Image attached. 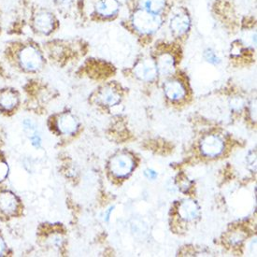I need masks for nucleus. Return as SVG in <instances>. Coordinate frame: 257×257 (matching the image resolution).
I'll list each match as a JSON object with an SVG mask.
<instances>
[{
	"instance_id": "nucleus-1",
	"label": "nucleus",
	"mask_w": 257,
	"mask_h": 257,
	"mask_svg": "<svg viewBox=\"0 0 257 257\" xmlns=\"http://www.w3.org/2000/svg\"><path fill=\"white\" fill-rule=\"evenodd\" d=\"M59 27L56 15L37 0H18L14 18L5 28L14 37H49Z\"/></svg>"
},
{
	"instance_id": "nucleus-2",
	"label": "nucleus",
	"mask_w": 257,
	"mask_h": 257,
	"mask_svg": "<svg viewBox=\"0 0 257 257\" xmlns=\"http://www.w3.org/2000/svg\"><path fill=\"white\" fill-rule=\"evenodd\" d=\"M3 54L11 66L29 74L39 72L45 62L40 44L30 37H17L8 41Z\"/></svg>"
},
{
	"instance_id": "nucleus-3",
	"label": "nucleus",
	"mask_w": 257,
	"mask_h": 257,
	"mask_svg": "<svg viewBox=\"0 0 257 257\" xmlns=\"http://www.w3.org/2000/svg\"><path fill=\"white\" fill-rule=\"evenodd\" d=\"M132 23L136 29L142 34H153L161 26V19L157 14H151L144 10L136 12Z\"/></svg>"
},
{
	"instance_id": "nucleus-4",
	"label": "nucleus",
	"mask_w": 257,
	"mask_h": 257,
	"mask_svg": "<svg viewBox=\"0 0 257 257\" xmlns=\"http://www.w3.org/2000/svg\"><path fill=\"white\" fill-rule=\"evenodd\" d=\"M135 163L131 156L126 154H119L114 156L109 163V169L113 175L118 178L128 176L134 169Z\"/></svg>"
},
{
	"instance_id": "nucleus-5",
	"label": "nucleus",
	"mask_w": 257,
	"mask_h": 257,
	"mask_svg": "<svg viewBox=\"0 0 257 257\" xmlns=\"http://www.w3.org/2000/svg\"><path fill=\"white\" fill-rule=\"evenodd\" d=\"M119 8L117 0H96L91 16L93 19H109L118 14Z\"/></svg>"
},
{
	"instance_id": "nucleus-6",
	"label": "nucleus",
	"mask_w": 257,
	"mask_h": 257,
	"mask_svg": "<svg viewBox=\"0 0 257 257\" xmlns=\"http://www.w3.org/2000/svg\"><path fill=\"white\" fill-rule=\"evenodd\" d=\"M223 141L217 135L205 137L200 144V149L202 154L208 157H216L220 156L223 153Z\"/></svg>"
},
{
	"instance_id": "nucleus-7",
	"label": "nucleus",
	"mask_w": 257,
	"mask_h": 257,
	"mask_svg": "<svg viewBox=\"0 0 257 257\" xmlns=\"http://www.w3.org/2000/svg\"><path fill=\"white\" fill-rule=\"evenodd\" d=\"M54 5L59 14L67 17H77L83 14L82 0H54Z\"/></svg>"
},
{
	"instance_id": "nucleus-8",
	"label": "nucleus",
	"mask_w": 257,
	"mask_h": 257,
	"mask_svg": "<svg viewBox=\"0 0 257 257\" xmlns=\"http://www.w3.org/2000/svg\"><path fill=\"white\" fill-rule=\"evenodd\" d=\"M134 73L142 81H151L156 79L158 72L155 62L151 59H144L136 65Z\"/></svg>"
},
{
	"instance_id": "nucleus-9",
	"label": "nucleus",
	"mask_w": 257,
	"mask_h": 257,
	"mask_svg": "<svg viewBox=\"0 0 257 257\" xmlns=\"http://www.w3.org/2000/svg\"><path fill=\"white\" fill-rule=\"evenodd\" d=\"M20 95L14 88L0 90V108L4 111H11L19 105Z\"/></svg>"
},
{
	"instance_id": "nucleus-10",
	"label": "nucleus",
	"mask_w": 257,
	"mask_h": 257,
	"mask_svg": "<svg viewBox=\"0 0 257 257\" xmlns=\"http://www.w3.org/2000/svg\"><path fill=\"white\" fill-rule=\"evenodd\" d=\"M164 92L167 97L172 101H179L186 95V88L184 84L178 80H171L166 82Z\"/></svg>"
},
{
	"instance_id": "nucleus-11",
	"label": "nucleus",
	"mask_w": 257,
	"mask_h": 257,
	"mask_svg": "<svg viewBox=\"0 0 257 257\" xmlns=\"http://www.w3.org/2000/svg\"><path fill=\"white\" fill-rule=\"evenodd\" d=\"M120 93L111 85H106L97 93V101L106 106H115L120 103Z\"/></svg>"
},
{
	"instance_id": "nucleus-12",
	"label": "nucleus",
	"mask_w": 257,
	"mask_h": 257,
	"mask_svg": "<svg viewBox=\"0 0 257 257\" xmlns=\"http://www.w3.org/2000/svg\"><path fill=\"white\" fill-rule=\"evenodd\" d=\"M178 212L180 217L183 220L187 222L194 221L199 215V207L196 201L191 199H185L180 204Z\"/></svg>"
},
{
	"instance_id": "nucleus-13",
	"label": "nucleus",
	"mask_w": 257,
	"mask_h": 257,
	"mask_svg": "<svg viewBox=\"0 0 257 257\" xmlns=\"http://www.w3.org/2000/svg\"><path fill=\"white\" fill-rule=\"evenodd\" d=\"M57 128L65 135H71L78 129V122L71 114H62L57 120Z\"/></svg>"
},
{
	"instance_id": "nucleus-14",
	"label": "nucleus",
	"mask_w": 257,
	"mask_h": 257,
	"mask_svg": "<svg viewBox=\"0 0 257 257\" xmlns=\"http://www.w3.org/2000/svg\"><path fill=\"white\" fill-rule=\"evenodd\" d=\"M18 202L14 194L10 192H2L0 193V210L5 214H14L17 210Z\"/></svg>"
},
{
	"instance_id": "nucleus-15",
	"label": "nucleus",
	"mask_w": 257,
	"mask_h": 257,
	"mask_svg": "<svg viewBox=\"0 0 257 257\" xmlns=\"http://www.w3.org/2000/svg\"><path fill=\"white\" fill-rule=\"evenodd\" d=\"M156 64L157 72H159L163 76H168L170 73H172L174 67H175L174 58L171 54H164L160 55Z\"/></svg>"
},
{
	"instance_id": "nucleus-16",
	"label": "nucleus",
	"mask_w": 257,
	"mask_h": 257,
	"mask_svg": "<svg viewBox=\"0 0 257 257\" xmlns=\"http://www.w3.org/2000/svg\"><path fill=\"white\" fill-rule=\"evenodd\" d=\"M190 27V19L186 14L175 15L170 22L171 30L177 35H183L187 32Z\"/></svg>"
},
{
	"instance_id": "nucleus-17",
	"label": "nucleus",
	"mask_w": 257,
	"mask_h": 257,
	"mask_svg": "<svg viewBox=\"0 0 257 257\" xmlns=\"http://www.w3.org/2000/svg\"><path fill=\"white\" fill-rule=\"evenodd\" d=\"M142 10L151 14H159L165 8L166 0H140Z\"/></svg>"
},
{
	"instance_id": "nucleus-18",
	"label": "nucleus",
	"mask_w": 257,
	"mask_h": 257,
	"mask_svg": "<svg viewBox=\"0 0 257 257\" xmlns=\"http://www.w3.org/2000/svg\"><path fill=\"white\" fill-rule=\"evenodd\" d=\"M205 58L207 59V61L210 62L211 64H218V63L220 62V59L218 58V56L215 54V53H213V52L210 51V50L206 51V53H205Z\"/></svg>"
},
{
	"instance_id": "nucleus-19",
	"label": "nucleus",
	"mask_w": 257,
	"mask_h": 257,
	"mask_svg": "<svg viewBox=\"0 0 257 257\" xmlns=\"http://www.w3.org/2000/svg\"><path fill=\"white\" fill-rule=\"evenodd\" d=\"M9 174V167L7 163L0 162V182L4 181Z\"/></svg>"
},
{
	"instance_id": "nucleus-20",
	"label": "nucleus",
	"mask_w": 257,
	"mask_h": 257,
	"mask_svg": "<svg viewBox=\"0 0 257 257\" xmlns=\"http://www.w3.org/2000/svg\"><path fill=\"white\" fill-rule=\"evenodd\" d=\"M5 30V23H4V12L2 6L0 4V36L3 33V31Z\"/></svg>"
},
{
	"instance_id": "nucleus-21",
	"label": "nucleus",
	"mask_w": 257,
	"mask_h": 257,
	"mask_svg": "<svg viewBox=\"0 0 257 257\" xmlns=\"http://www.w3.org/2000/svg\"><path fill=\"white\" fill-rule=\"evenodd\" d=\"M145 176L147 177L149 180H156L157 177V172L153 169H147L145 170Z\"/></svg>"
},
{
	"instance_id": "nucleus-22",
	"label": "nucleus",
	"mask_w": 257,
	"mask_h": 257,
	"mask_svg": "<svg viewBox=\"0 0 257 257\" xmlns=\"http://www.w3.org/2000/svg\"><path fill=\"white\" fill-rule=\"evenodd\" d=\"M112 210H113V207H110V208L108 209V211L106 212V218H105V221H106V222H108V220H109V216H110V213L112 212Z\"/></svg>"
},
{
	"instance_id": "nucleus-23",
	"label": "nucleus",
	"mask_w": 257,
	"mask_h": 257,
	"mask_svg": "<svg viewBox=\"0 0 257 257\" xmlns=\"http://www.w3.org/2000/svg\"><path fill=\"white\" fill-rule=\"evenodd\" d=\"M4 250H5V243H4V241L0 238V255L4 252Z\"/></svg>"
}]
</instances>
